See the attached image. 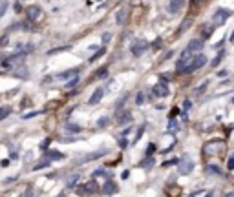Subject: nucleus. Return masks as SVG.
Returning a JSON list of instances; mask_svg holds the SVG:
<instances>
[{
	"label": "nucleus",
	"mask_w": 234,
	"mask_h": 197,
	"mask_svg": "<svg viewBox=\"0 0 234 197\" xmlns=\"http://www.w3.org/2000/svg\"><path fill=\"white\" fill-rule=\"evenodd\" d=\"M82 188H84V194H86V195H93V194H97V192H99V186H97V182H95L93 179H92V181H88Z\"/></svg>",
	"instance_id": "f8f14e48"
},
{
	"label": "nucleus",
	"mask_w": 234,
	"mask_h": 197,
	"mask_svg": "<svg viewBox=\"0 0 234 197\" xmlns=\"http://www.w3.org/2000/svg\"><path fill=\"white\" fill-rule=\"evenodd\" d=\"M2 166H4V168H6V166H9V161H7V159H4V161H2Z\"/></svg>",
	"instance_id": "864d4df0"
},
{
	"label": "nucleus",
	"mask_w": 234,
	"mask_h": 197,
	"mask_svg": "<svg viewBox=\"0 0 234 197\" xmlns=\"http://www.w3.org/2000/svg\"><path fill=\"white\" fill-rule=\"evenodd\" d=\"M205 62H207V57L205 55H196V57H192V59L188 60V64L185 66V69L181 73H192L196 69H199L201 66H205Z\"/></svg>",
	"instance_id": "f257e3e1"
},
{
	"label": "nucleus",
	"mask_w": 234,
	"mask_h": 197,
	"mask_svg": "<svg viewBox=\"0 0 234 197\" xmlns=\"http://www.w3.org/2000/svg\"><path fill=\"white\" fill-rule=\"evenodd\" d=\"M201 48H203V40H201V39H194V40H190V42L187 44V49H188V51H192V53L201 51Z\"/></svg>",
	"instance_id": "ddd939ff"
},
{
	"label": "nucleus",
	"mask_w": 234,
	"mask_h": 197,
	"mask_svg": "<svg viewBox=\"0 0 234 197\" xmlns=\"http://www.w3.org/2000/svg\"><path fill=\"white\" fill-rule=\"evenodd\" d=\"M48 144H50V139H46V140H42V142H40V150L44 152V150L48 148Z\"/></svg>",
	"instance_id": "37998d69"
},
{
	"label": "nucleus",
	"mask_w": 234,
	"mask_h": 197,
	"mask_svg": "<svg viewBox=\"0 0 234 197\" xmlns=\"http://www.w3.org/2000/svg\"><path fill=\"white\" fill-rule=\"evenodd\" d=\"M44 157L46 159H50V161H55V159H62L64 157V153H60V152H57V150H48V148H46V150H44Z\"/></svg>",
	"instance_id": "dca6fc26"
},
{
	"label": "nucleus",
	"mask_w": 234,
	"mask_h": 197,
	"mask_svg": "<svg viewBox=\"0 0 234 197\" xmlns=\"http://www.w3.org/2000/svg\"><path fill=\"white\" fill-rule=\"evenodd\" d=\"M11 113V108L9 106H4V108H0V120H4V119L7 117Z\"/></svg>",
	"instance_id": "b1692460"
},
{
	"label": "nucleus",
	"mask_w": 234,
	"mask_h": 197,
	"mask_svg": "<svg viewBox=\"0 0 234 197\" xmlns=\"http://www.w3.org/2000/svg\"><path fill=\"white\" fill-rule=\"evenodd\" d=\"M209 174H216V175H221V170L216 166V164H207V168H205Z\"/></svg>",
	"instance_id": "4be33fe9"
},
{
	"label": "nucleus",
	"mask_w": 234,
	"mask_h": 197,
	"mask_svg": "<svg viewBox=\"0 0 234 197\" xmlns=\"http://www.w3.org/2000/svg\"><path fill=\"white\" fill-rule=\"evenodd\" d=\"M110 39H112V35H110V33H104V35H102V42H104V44H106Z\"/></svg>",
	"instance_id": "8fccbe9b"
},
{
	"label": "nucleus",
	"mask_w": 234,
	"mask_h": 197,
	"mask_svg": "<svg viewBox=\"0 0 234 197\" xmlns=\"http://www.w3.org/2000/svg\"><path fill=\"white\" fill-rule=\"evenodd\" d=\"M168 130L172 132V130H177V122L174 120V117H170V122H168Z\"/></svg>",
	"instance_id": "2f4dec72"
},
{
	"label": "nucleus",
	"mask_w": 234,
	"mask_h": 197,
	"mask_svg": "<svg viewBox=\"0 0 234 197\" xmlns=\"http://www.w3.org/2000/svg\"><path fill=\"white\" fill-rule=\"evenodd\" d=\"M190 106H192V102H190V100H185V102H183V111H185V113H187V111H188V108H190Z\"/></svg>",
	"instance_id": "f704fd0d"
},
{
	"label": "nucleus",
	"mask_w": 234,
	"mask_h": 197,
	"mask_svg": "<svg viewBox=\"0 0 234 197\" xmlns=\"http://www.w3.org/2000/svg\"><path fill=\"white\" fill-rule=\"evenodd\" d=\"M102 95H104V90H102V88H97V90L93 91V95L90 97V100H88V104H90V106H93V104H97L99 100L102 98Z\"/></svg>",
	"instance_id": "f3484780"
},
{
	"label": "nucleus",
	"mask_w": 234,
	"mask_h": 197,
	"mask_svg": "<svg viewBox=\"0 0 234 197\" xmlns=\"http://www.w3.org/2000/svg\"><path fill=\"white\" fill-rule=\"evenodd\" d=\"M66 49H70V46H64V48H57V49H51V51H50V55H53V53H57V51H66Z\"/></svg>",
	"instance_id": "58836bf2"
},
{
	"label": "nucleus",
	"mask_w": 234,
	"mask_h": 197,
	"mask_svg": "<svg viewBox=\"0 0 234 197\" xmlns=\"http://www.w3.org/2000/svg\"><path fill=\"white\" fill-rule=\"evenodd\" d=\"M66 130H68V132H75V133H79V132H80V126H79V124H72V122H68V124H66Z\"/></svg>",
	"instance_id": "a878e982"
},
{
	"label": "nucleus",
	"mask_w": 234,
	"mask_h": 197,
	"mask_svg": "<svg viewBox=\"0 0 234 197\" xmlns=\"http://www.w3.org/2000/svg\"><path fill=\"white\" fill-rule=\"evenodd\" d=\"M75 75H79V68H73V69H66V71L58 73L57 79H58V80H68L70 77H75Z\"/></svg>",
	"instance_id": "2eb2a0df"
},
{
	"label": "nucleus",
	"mask_w": 234,
	"mask_h": 197,
	"mask_svg": "<svg viewBox=\"0 0 234 197\" xmlns=\"http://www.w3.org/2000/svg\"><path fill=\"white\" fill-rule=\"evenodd\" d=\"M106 153V150H99L95 153H88V155H84V157L79 161V164H82V162H88V161H93V159H99L101 155H104Z\"/></svg>",
	"instance_id": "a211bd4d"
},
{
	"label": "nucleus",
	"mask_w": 234,
	"mask_h": 197,
	"mask_svg": "<svg viewBox=\"0 0 234 197\" xmlns=\"http://www.w3.org/2000/svg\"><path fill=\"white\" fill-rule=\"evenodd\" d=\"M24 57H26V53H17V55H11V57H7V59L4 60L2 64H4V66H19V64H22Z\"/></svg>",
	"instance_id": "1a4fd4ad"
},
{
	"label": "nucleus",
	"mask_w": 234,
	"mask_h": 197,
	"mask_svg": "<svg viewBox=\"0 0 234 197\" xmlns=\"http://www.w3.org/2000/svg\"><path fill=\"white\" fill-rule=\"evenodd\" d=\"M77 179H79V175H70V177H68V186L77 184Z\"/></svg>",
	"instance_id": "c756f323"
},
{
	"label": "nucleus",
	"mask_w": 234,
	"mask_h": 197,
	"mask_svg": "<svg viewBox=\"0 0 234 197\" xmlns=\"http://www.w3.org/2000/svg\"><path fill=\"white\" fill-rule=\"evenodd\" d=\"M77 82H79V77H73V79L68 82V88H73V86H77Z\"/></svg>",
	"instance_id": "4c0bfd02"
},
{
	"label": "nucleus",
	"mask_w": 234,
	"mask_h": 197,
	"mask_svg": "<svg viewBox=\"0 0 234 197\" xmlns=\"http://www.w3.org/2000/svg\"><path fill=\"white\" fill-rule=\"evenodd\" d=\"M126 17H128V7H123V9H119L115 15V22L117 26H123L124 22H126Z\"/></svg>",
	"instance_id": "4468645a"
},
{
	"label": "nucleus",
	"mask_w": 234,
	"mask_h": 197,
	"mask_svg": "<svg viewBox=\"0 0 234 197\" xmlns=\"http://www.w3.org/2000/svg\"><path fill=\"white\" fill-rule=\"evenodd\" d=\"M104 51H106V49H104V48H101V49H99L97 53H95V55H93V57H92V59H90V62H93V60H95V59H99V57H101V55H102V53H104Z\"/></svg>",
	"instance_id": "473e14b6"
},
{
	"label": "nucleus",
	"mask_w": 234,
	"mask_h": 197,
	"mask_svg": "<svg viewBox=\"0 0 234 197\" xmlns=\"http://www.w3.org/2000/svg\"><path fill=\"white\" fill-rule=\"evenodd\" d=\"M190 24H192V19H190V17H187V19L183 20V24H181V27L177 29V35H181V33H185V29H187V27H188Z\"/></svg>",
	"instance_id": "412c9836"
},
{
	"label": "nucleus",
	"mask_w": 234,
	"mask_h": 197,
	"mask_svg": "<svg viewBox=\"0 0 234 197\" xmlns=\"http://www.w3.org/2000/svg\"><path fill=\"white\" fill-rule=\"evenodd\" d=\"M93 175H108V174H106V170H102V168H99L97 172H95V174H93Z\"/></svg>",
	"instance_id": "09e8293b"
},
{
	"label": "nucleus",
	"mask_w": 234,
	"mask_h": 197,
	"mask_svg": "<svg viewBox=\"0 0 234 197\" xmlns=\"http://www.w3.org/2000/svg\"><path fill=\"white\" fill-rule=\"evenodd\" d=\"M97 126H99V128H104V126H108V119H106V117H101V119H99V122H97Z\"/></svg>",
	"instance_id": "7c9ffc66"
},
{
	"label": "nucleus",
	"mask_w": 234,
	"mask_h": 197,
	"mask_svg": "<svg viewBox=\"0 0 234 197\" xmlns=\"http://www.w3.org/2000/svg\"><path fill=\"white\" fill-rule=\"evenodd\" d=\"M50 162H51V161H50V159H46V157L40 159L39 162L33 166V170H42V168H48V166H50Z\"/></svg>",
	"instance_id": "aec40b11"
},
{
	"label": "nucleus",
	"mask_w": 234,
	"mask_h": 197,
	"mask_svg": "<svg viewBox=\"0 0 234 197\" xmlns=\"http://www.w3.org/2000/svg\"><path fill=\"white\" fill-rule=\"evenodd\" d=\"M152 91H154V95H156V97H168V95H170L167 82H161V80H159L156 86L152 88Z\"/></svg>",
	"instance_id": "423d86ee"
},
{
	"label": "nucleus",
	"mask_w": 234,
	"mask_h": 197,
	"mask_svg": "<svg viewBox=\"0 0 234 197\" xmlns=\"http://www.w3.org/2000/svg\"><path fill=\"white\" fill-rule=\"evenodd\" d=\"M221 57H223V51H221V53H219V55H218V57L214 59V62H212V66H218V64H219V60H221Z\"/></svg>",
	"instance_id": "a18cd8bd"
},
{
	"label": "nucleus",
	"mask_w": 234,
	"mask_h": 197,
	"mask_svg": "<svg viewBox=\"0 0 234 197\" xmlns=\"http://www.w3.org/2000/svg\"><path fill=\"white\" fill-rule=\"evenodd\" d=\"M40 111H31V113H26V115H22V119H29V117H37Z\"/></svg>",
	"instance_id": "a19ab883"
},
{
	"label": "nucleus",
	"mask_w": 234,
	"mask_h": 197,
	"mask_svg": "<svg viewBox=\"0 0 234 197\" xmlns=\"http://www.w3.org/2000/svg\"><path fill=\"white\" fill-rule=\"evenodd\" d=\"M6 9H7V2H2V6H0V17H4Z\"/></svg>",
	"instance_id": "e433bc0d"
},
{
	"label": "nucleus",
	"mask_w": 234,
	"mask_h": 197,
	"mask_svg": "<svg viewBox=\"0 0 234 197\" xmlns=\"http://www.w3.org/2000/svg\"><path fill=\"white\" fill-rule=\"evenodd\" d=\"M7 40H9V37H7V35H4V37L0 39V48H4V46L7 44Z\"/></svg>",
	"instance_id": "79ce46f5"
},
{
	"label": "nucleus",
	"mask_w": 234,
	"mask_h": 197,
	"mask_svg": "<svg viewBox=\"0 0 234 197\" xmlns=\"http://www.w3.org/2000/svg\"><path fill=\"white\" fill-rule=\"evenodd\" d=\"M205 88H207V82H203V84H201V86H199V88H197V91H196V93H201V91H203V90H205Z\"/></svg>",
	"instance_id": "3c124183"
},
{
	"label": "nucleus",
	"mask_w": 234,
	"mask_h": 197,
	"mask_svg": "<svg viewBox=\"0 0 234 197\" xmlns=\"http://www.w3.org/2000/svg\"><path fill=\"white\" fill-rule=\"evenodd\" d=\"M106 75H108V68H101L95 71V79H104Z\"/></svg>",
	"instance_id": "393cba45"
},
{
	"label": "nucleus",
	"mask_w": 234,
	"mask_h": 197,
	"mask_svg": "<svg viewBox=\"0 0 234 197\" xmlns=\"http://www.w3.org/2000/svg\"><path fill=\"white\" fill-rule=\"evenodd\" d=\"M227 168H229V170H232V168H234V157H232V155H231L229 161H227Z\"/></svg>",
	"instance_id": "ea45409f"
},
{
	"label": "nucleus",
	"mask_w": 234,
	"mask_h": 197,
	"mask_svg": "<svg viewBox=\"0 0 234 197\" xmlns=\"http://www.w3.org/2000/svg\"><path fill=\"white\" fill-rule=\"evenodd\" d=\"M159 77H161V82H167V80H170V73H163Z\"/></svg>",
	"instance_id": "c03bdc74"
},
{
	"label": "nucleus",
	"mask_w": 234,
	"mask_h": 197,
	"mask_svg": "<svg viewBox=\"0 0 234 197\" xmlns=\"http://www.w3.org/2000/svg\"><path fill=\"white\" fill-rule=\"evenodd\" d=\"M115 119H117V126H126L128 122H132V111H128V110H117Z\"/></svg>",
	"instance_id": "20e7f679"
},
{
	"label": "nucleus",
	"mask_w": 234,
	"mask_h": 197,
	"mask_svg": "<svg viewBox=\"0 0 234 197\" xmlns=\"http://www.w3.org/2000/svg\"><path fill=\"white\" fill-rule=\"evenodd\" d=\"M143 102H145V95H143V91H139V93H137V97H136V104H137V106H141Z\"/></svg>",
	"instance_id": "cd10ccee"
},
{
	"label": "nucleus",
	"mask_w": 234,
	"mask_h": 197,
	"mask_svg": "<svg viewBox=\"0 0 234 197\" xmlns=\"http://www.w3.org/2000/svg\"><path fill=\"white\" fill-rule=\"evenodd\" d=\"M185 7V0H170L168 2V11L170 13H179Z\"/></svg>",
	"instance_id": "9b49d317"
},
{
	"label": "nucleus",
	"mask_w": 234,
	"mask_h": 197,
	"mask_svg": "<svg viewBox=\"0 0 234 197\" xmlns=\"http://www.w3.org/2000/svg\"><path fill=\"white\" fill-rule=\"evenodd\" d=\"M24 197H33V188L31 186H28V190H26V195Z\"/></svg>",
	"instance_id": "de8ad7c7"
},
{
	"label": "nucleus",
	"mask_w": 234,
	"mask_h": 197,
	"mask_svg": "<svg viewBox=\"0 0 234 197\" xmlns=\"http://www.w3.org/2000/svg\"><path fill=\"white\" fill-rule=\"evenodd\" d=\"M148 46H150V44H148L146 40L139 39V40H136V42H132L130 51H132V55H134V57H141V55L146 51V48H148Z\"/></svg>",
	"instance_id": "7ed1b4c3"
},
{
	"label": "nucleus",
	"mask_w": 234,
	"mask_h": 197,
	"mask_svg": "<svg viewBox=\"0 0 234 197\" xmlns=\"http://www.w3.org/2000/svg\"><path fill=\"white\" fill-rule=\"evenodd\" d=\"M152 46H154L152 49H159V46H161V39H156V40H154V44H152Z\"/></svg>",
	"instance_id": "49530a36"
},
{
	"label": "nucleus",
	"mask_w": 234,
	"mask_h": 197,
	"mask_svg": "<svg viewBox=\"0 0 234 197\" xmlns=\"http://www.w3.org/2000/svg\"><path fill=\"white\" fill-rule=\"evenodd\" d=\"M15 77H19V79H28V69L19 64V68H15Z\"/></svg>",
	"instance_id": "6ab92c4d"
},
{
	"label": "nucleus",
	"mask_w": 234,
	"mask_h": 197,
	"mask_svg": "<svg viewBox=\"0 0 234 197\" xmlns=\"http://www.w3.org/2000/svg\"><path fill=\"white\" fill-rule=\"evenodd\" d=\"M229 17H231V11L221 7V9H216V13H214V17H212V19H214V24H223L225 20L229 19Z\"/></svg>",
	"instance_id": "6e6552de"
},
{
	"label": "nucleus",
	"mask_w": 234,
	"mask_h": 197,
	"mask_svg": "<svg viewBox=\"0 0 234 197\" xmlns=\"http://www.w3.org/2000/svg\"><path fill=\"white\" fill-rule=\"evenodd\" d=\"M143 132H145V126H139V128H137V135H136V139H134V142H137L139 139L143 137Z\"/></svg>",
	"instance_id": "c85d7f7f"
},
{
	"label": "nucleus",
	"mask_w": 234,
	"mask_h": 197,
	"mask_svg": "<svg viewBox=\"0 0 234 197\" xmlns=\"http://www.w3.org/2000/svg\"><path fill=\"white\" fill-rule=\"evenodd\" d=\"M77 194H79V195H86V194H84V188H82V186H79V188H77Z\"/></svg>",
	"instance_id": "603ef678"
},
{
	"label": "nucleus",
	"mask_w": 234,
	"mask_h": 197,
	"mask_svg": "<svg viewBox=\"0 0 234 197\" xmlns=\"http://www.w3.org/2000/svg\"><path fill=\"white\" fill-rule=\"evenodd\" d=\"M219 148H223V144H221L219 140H210V142H207V144L203 146V153H205V155H214V153H218ZM219 152H221V150H219Z\"/></svg>",
	"instance_id": "39448f33"
},
{
	"label": "nucleus",
	"mask_w": 234,
	"mask_h": 197,
	"mask_svg": "<svg viewBox=\"0 0 234 197\" xmlns=\"http://www.w3.org/2000/svg\"><path fill=\"white\" fill-rule=\"evenodd\" d=\"M179 162V159H170V161H167L163 166H174V164H177Z\"/></svg>",
	"instance_id": "72a5a7b5"
},
{
	"label": "nucleus",
	"mask_w": 234,
	"mask_h": 197,
	"mask_svg": "<svg viewBox=\"0 0 234 197\" xmlns=\"http://www.w3.org/2000/svg\"><path fill=\"white\" fill-rule=\"evenodd\" d=\"M40 13H42V9H40L39 6H29V7L26 9V15H28V20H31V22L39 20V19H40Z\"/></svg>",
	"instance_id": "9d476101"
},
{
	"label": "nucleus",
	"mask_w": 234,
	"mask_h": 197,
	"mask_svg": "<svg viewBox=\"0 0 234 197\" xmlns=\"http://www.w3.org/2000/svg\"><path fill=\"white\" fill-rule=\"evenodd\" d=\"M154 150H156V144H148V150H146V155L150 157V155L154 153Z\"/></svg>",
	"instance_id": "c9c22d12"
},
{
	"label": "nucleus",
	"mask_w": 234,
	"mask_h": 197,
	"mask_svg": "<svg viewBox=\"0 0 234 197\" xmlns=\"http://www.w3.org/2000/svg\"><path fill=\"white\" fill-rule=\"evenodd\" d=\"M152 164H154V159H152V157L141 161V168H152Z\"/></svg>",
	"instance_id": "bb28decb"
},
{
	"label": "nucleus",
	"mask_w": 234,
	"mask_h": 197,
	"mask_svg": "<svg viewBox=\"0 0 234 197\" xmlns=\"http://www.w3.org/2000/svg\"><path fill=\"white\" fill-rule=\"evenodd\" d=\"M201 35H203V39H210V35H212V26H205L203 29H201Z\"/></svg>",
	"instance_id": "5701e85b"
},
{
	"label": "nucleus",
	"mask_w": 234,
	"mask_h": 197,
	"mask_svg": "<svg viewBox=\"0 0 234 197\" xmlns=\"http://www.w3.org/2000/svg\"><path fill=\"white\" fill-rule=\"evenodd\" d=\"M177 170H179L181 175H188V174L194 170V161L185 155L183 159H179V162H177Z\"/></svg>",
	"instance_id": "f03ea898"
},
{
	"label": "nucleus",
	"mask_w": 234,
	"mask_h": 197,
	"mask_svg": "<svg viewBox=\"0 0 234 197\" xmlns=\"http://www.w3.org/2000/svg\"><path fill=\"white\" fill-rule=\"evenodd\" d=\"M119 192V186H117V182H114L112 179H108L104 184H102V194L104 195H114Z\"/></svg>",
	"instance_id": "0eeeda50"
}]
</instances>
